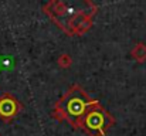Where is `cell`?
Instances as JSON below:
<instances>
[{
    "label": "cell",
    "mask_w": 146,
    "mask_h": 136,
    "mask_svg": "<svg viewBox=\"0 0 146 136\" xmlns=\"http://www.w3.org/2000/svg\"><path fill=\"white\" fill-rule=\"evenodd\" d=\"M131 55L138 61V62H145L146 61V44L143 43H138L132 48Z\"/></svg>",
    "instance_id": "4"
},
{
    "label": "cell",
    "mask_w": 146,
    "mask_h": 136,
    "mask_svg": "<svg viewBox=\"0 0 146 136\" xmlns=\"http://www.w3.org/2000/svg\"><path fill=\"white\" fill-rule=\"evenodd\" d=\"M57 64L61 68H70L72 65V58H71L70 54H61L57 60Z\"/></svg>",
    "instance_id": "5"
},
{
    "label": "cell",
    "mask_w": 146,
    "mask_h": 136,
    "mask_svg": "<svg viewBox=\"0 0 146 136\" xmlns=\"http://www.w3.org/2000/svg\"><path fill=\"white\" fill-rule=\"evenodd\" d=\"M113 125V116L99 102H97L82 118L78 129H82L88 136H105L108 129H111Z\"/></svg>",
    "instance_id": "2"
},
{
    "label": "cell",
    "mask_w": 146,
    "mask_h": 136,
    "mask_svg": "<svg viewBox=\"0 0 146 136\" xmlns=\"http://www.w3.org/2000/svg\"><path fill=\"white\" fill-rule=\"evenodd\" d=\"M97 102L95 99H91L80 85H72L67 94L58 99L51 116L60 122L67 121L72 125V128L78 129L82 118Z\"/></svg>",
    "instance_id": "1"
},
{
    "label": "cell",
    "mask_w": 146,
    "mask_h": 136,
    "mask_svg": "<svg viewBox=\"0 0 146 136\" xmlns=\"http://www.w3.org/2000/svg\"><path fill=\"white\" fill-rule=\"evenodd\" d=\"M21 109H23V105L11 94L4 92L3 95H0V119L1 121L4 122L13 121L17 116V113H20Z\"/></svg>",
    "instance_id": "3"
}]
</instances>
